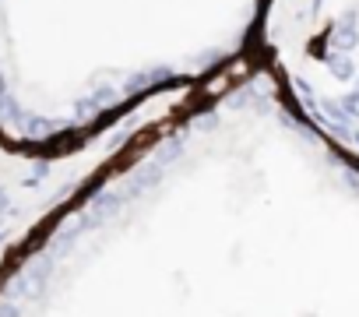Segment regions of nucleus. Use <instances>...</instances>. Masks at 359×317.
<instances>
[{
  "label": "nucleus",
  "instance_id": "4",
  "mask_svg": "<svg viewBox=\"0 0 359 317\" xmlns=\"http://www.w3.org/2000/svg\"><path fill=\"white\" fill-rule=\"evenodd\" d=\"M0 212H8V194L0 191Z\"/></svg>",
  "mask_w": 359,
  "mask_h": 317
},
{
  "label": "nucleus",
  "instance_id": "2",
  "mask_svg": "<svg viewBox=\"0 0 359 317\" xmlns=\"http://www.w3.org/2000/svg\"><path fill=\"white\" fill-rule=\"evenodd\" d=\"M327 64H331V71H334V74H341V78H348V74H352V64H348V57H331Z\"/></svg>",
  "mask_w": 359,
  "mask_h": 317
},
{
  "label": "nucleus",
  "instance_id": "3",
  "mask_svg": "<svg viewBox=\"0 0 359 317\" xmlns=\"http://www.w3.org/2000/svg\"><path fill=\"white\" fill-rule=\"evenodd\" d=\"M0 317H18V306L15 303H0Z\"/></svg>",
  "mask_w": 359,
  "mask_h": 317
},
{
  "label": "nucleus",
  "instance_id": "1",
  "mask_svg": "<svg viewBox=\"0 0 359 317\" xmlns=\"http://www.w3.org/2000/svg\"><path fill=\"white\" fill-rule=\"evenodd\" d=\"M334 46H338V50H352V46H355V25H352V15L338 25V32H334Z\"/></svg>",
  "mask_w": 359,
  "mask_h": 317
}]
</instances>
